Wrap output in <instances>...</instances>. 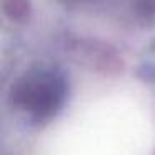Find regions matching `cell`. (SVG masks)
Here are the masks:
<instances>
[{
	"mask_svg": "<svg viewBox=\"0 0 155 155\" xmlns=\"http://www.w3.org/2000/svg\"><path fill=\"white\" fill-rule=\"evenodd\" d=\"M65 97V82L54 70L28 74L15 85L14 98L20 107L35 117L52 115L62 105Z\"/></svg>",
	"mask_w": 155,
	"mask_h": 155,
	"instance_id": "cell-1",
	"label": "cell"
}]
</instances>
